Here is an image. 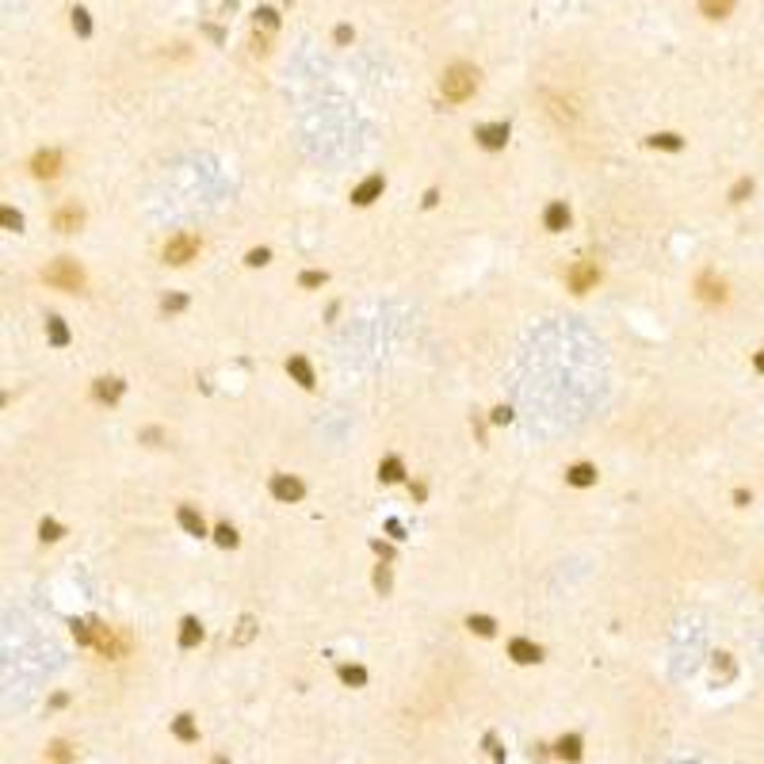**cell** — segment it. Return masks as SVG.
<instances>
[{
	"instance_id": "6da1fadb",
	"label": "cell",
	"mask_w": 764,
	"mask_h": 764,
	"mask_svg": "<svg viewBox=\"0 0 764 764\" xmlns=\"http://www.w3.org/2000/svg\"><path fill=\"white\" fill-rule=\"evenodd\" d=\"M440 92H443V100H451V103H462V100H470V96L478 92V69L474 65H451V69L440 77Z\"/></svg>"
},
{
	"instance_id": "7a4b0ae2",
	"label": "cell",
	"mask_w": 764,
	"mask_h": 764,
	"mask_svg": "<svg viewBox=\"0 0 764 764\" xmlns=\"http://www.w3.org/2000/svg\"><path fill=\"white\" fill-rule=\"evenodd\" d=\"M43 279L50 283V287H58V291H80L85 287V272H80V264L69 260V256L54 260V264L43 272Z\"/></svg>"
},
{
	"instance_id": "3957f363",
	"label": "cell",
	"mask_w": 764,
	"mask_h": 764,
	"mask_svg": "<svg viewBox=\"0 0 764 764\" xmlns=\"http://www.w3.org/2000/svg\"><path fill=\"white\" fill-rule=\"evenodd\" d=\"M199 253V237L195 233H176L172 241L165 245V264H188Z\"/></svg>"
},
{
	"instance_id": "277c9868",
	"label": "cell",
	"mask_w": 764,
	"mask_h": 764,
	"mask_svg": "<svg viewBox=\"0 0 764 764\" xmlns=\"http://www.w3.org/2000/svg\"><path fill=\"white\" fill-rule=\"evenodd\" d=\"M96 649H100L103 657H123L130 649V635H123V631H115V627H103V623H100V631H96Z\"/></svg>"
},
{
	"instance_id": "5b68a950",
	"label": "cell",
	"mask_w": 764,
	"mask_h": 764,
	"mask_svg": "<svg viewBox=\"0 0 764 764\" xmlns=\"http://www.w3.org/2000/svg\"><path fill=\"white\" fill-rule=\"evenodd\" d=\"M596 283H600V267L592 264V260H581V264L570 267V291H577V295L592 291Z\"/></svg>"
},
{
	"instance_id": "8992f818",
	"label": "cell",
	"mask_w": 764,
	"mask_h": 764,
	"mask_svg": "<svg viewBox=\"0 0 764 764\" xmlns=\"http://www.w3.org/2000/svg\"><path fill=\"white\" fill-rule=\"evenodd\" d=\"M31 172H35L38 180H54V176L61 172V153H58V149L35 153V161H31Z\"/></svg>"
},
{
	"instance_id": "52a82bcc",
	"label": "cell",
	"mask_w": 764,
	"mask_h": 764,
	"mask_svg": "<svg viewBox=\"0 0 764 764\" xmlns=\"http://www.w3.org/2000/svg\"><path fill=\"white\" fill-rule=\"evenodd\" d=\"M80 222H85V210H80L77 203H61V207L54 210V230H61V233L80 230Z\"/></svg>"
},
{
	"instance_id": "ba28073f",
	"label": "cell",
	"mask_w": 764,
	"mask_h": 764,
	"mask_svg": "<svg viewBox=\"0 0 764 764\" xmlns=\"http://www.w3.org/2000/svg\"><path fill=\"white\" fill-rule=\"evenodd\" d=\"M696 291H700L703 302H722V298H726V283H722L714 272H703L700 279H696Z\"/></svg>"
},
{
	"instance_id": "9c48e42d",
	"label": "cell",
	"mask_w": 764,
	"mask_h": 764,
	"mask_svg": "<svg viewBox=\"0 0 764 764\" xmlns=\"http://www.w3.org/2000/svg\"><path fill=\"white\" fill-rule=\"evenodd\" d=\"M478 142H482L485 149H505L508 126H505V123H485V126H478Z\"/></svg>"
},
{
	"instance_id": "30bf717a",
	"label": "cell",
	"mask_w": 764,
	"mask_h": 764,
	"mask_svg": "<svg viewBox=\"0 0 764 764\" xmlns=\"http://www.w3.org/2000/svg\"><path fill=\"white\" fill-rule=\"evenodd\" d=\"M272 493L291 505V501L302 497V482H298V478H291V474H275V478H272Z\"/></svg>"
},
{
	"instance_id": "8fae6325",
	"label": "cell",
	"mask_w": 764,
	"mask_h": 764,
	"mask_svg": "<svg viewBox=\"0 0 764 764\" xmlns=\"http://www.w3.org/2000/svg\"><path fill=\"white\" fill-rule=\"evenodd\" d=\"M382 188H386V180H382V176H367V180H363L360 188L352 191V203H355V207H367V203H375L379 195H382Z\"/></svg>"
},
{
	"instance_id": "7c38bea8",
	"label": "cell",
	"mask_w": 764,
	"mask_h": 764,
	"mask_svg": "<svg viewBox=\"0 0 764 764\" xmlns=\"http://www.w3.org/2000/svg\"><path fill=\"white\" fill-rule=\"evenodd\" d=\"M508 657H512V661H520V665H535L543 654H539V646H535V642L512 638V642H508Z\"/></svg>"
},
{
	"instance_id": "4fadbf2b",
	"label": "cell",
	"mask_w": 764,
	"mask_h": 764,
	"mask_svg": "<svg viewBox=\"0 0 764 764\" xmlns=\"http://www.w3.org/2000/svg\"><path fill=\"white\" fill-rule=\"evenodd\" d=\"M543 226H547L550 233L566 230V226H570V207H566V203H550V207L543 210Z\"/></svg>"
},
{
	"instance_id": "5bb4252c",
	"label": "cell",
	"mask_w": 764,
	"mask_h": 764,
	"mask_svg": "<svg viewBox=\"0 0 764 764\" xmlns=\"http://www.w3.org/2000/svg\"><path fill=\"white\" fill-rule=\"evenodd\" d=\"M566 482L577 485V490H585V485L596 482V467H589V462H577V467L566 470Z\"/></svg>"
},
{
	"instance_id": "9a60e30c",
	"label": "cell",
	"mask_w": 764,
	"mask_h": 764,
	"mask_svg": "<svg viewBox=\"0 0 764 764\" xmlns=\"http://www.w3.org/2000/svg\"><path fill=\"white\" fill-rule=\"evenodd\" d=\"M176 520H180V527H184L188 535H207V524H203V516H199L191 505H184L180 512H176Z\"/></svg>"
},
{
	"instance_id": "2e32d148",
	"label": "cell",
	"mask_w": 764,
	"mask_h": 764,
	"mask_svg": "<svg viewBox=\"0 0 764 764\" xmlns=\"http://www.w3.org/2000/svg\"><path fill=\"white\" fill-rule=\"evenodd\" d=\"M287 371L295 375V382H298V386H306V390L314 386V367L302 360V355H291V360H287Z\"/></svg>"
},
{
	"instance_id": "e0dca14e",
	"label": "cell",
	"mask_w": 764,
	"mask_h": 764,
	"mask_svg": "<svg viewBox=\"0 0 764 764\" xmlns=\"http://www.w3.org/2000/svg\"><path fill=\"white\" fill-rule=\"evenodd\" d=\"M554 753H558V757H562V761H581V737H577V734H566V737H558Z\"/></svg>"
},
{
	"instance_id": "ac0fdd59",
	"label": "cell",
	"mask_w": 764,
	"mask_h": 764,
	"mask_svg": "<svg viewBox=\"0 0 764 764\" xmlns=\"http://www.w3.org/2000/svg\"><path fill=\"white\" fill-rule=\"evenodd\" d=\"M700 12L707 20H726L734 12V0H700Z\"/></svg>"
},
{
	"instance_id": "d6986e66",
	"label": "cell",
	"mask_w": 764,
	"mask_h": 764,
	"mask_svg": "<svg viewBox=\"0 0 764 764\" xmlns=\"http://www.w3.org/2000/svg\"><path fill=\"white\" fill-rule=\"evenodd\" d=\"M92 394L100 397V402H119V397H123V382L119 379H100Z\"/></svg>"
},
{
	"instance_id": "ffe728a7",
	"label": "cell",
	"mask_w": 764,
	"mask_h": 764,
	"mask_svg": "<svg viewBox=\"0 0 764 764\" xmlns=\"http://www.w3.org/2000/svg\"><path fill=\"white\" fill-rule=\"evenodd\" d=\"M402 474H405V467H402V459H397V455H390V459H382L379 462V478L382 482H402Z\"/></svg>"
},
{
	"instance_id": "44dd1931",
	"label": "cell",
	"mask_w": 764,
	"mask_h": 764,
	"mask_svg": "<svg viewBox=\"0 0 764 764\" xmlns=\"http://www.w3.org/2000/svg\"><path fill=\"white\" fill-rule=\"evenodd\" d=\"M199 638H203V627H199V619H191V615H188V619L180 623V646H184V649H191V646H195V642H199Z\"/></svg>"
},
{
	"instance_id": "7402d4cb",
	"label": "cell",
	"mask_w": 764,
	"mask_h": 764,
	"mask_svg": "<svg viewBox=\"0 0 764 764\" xmlns=\"http://www.w3.org/2000/svg\"><path fill=\"white\" fill-rule=\"evenodd\" d=\"M467 627L474 631L478 638H493V635H497V623H493L490 615H470V619H467Z\"/></svg>"
},
{
	"instance_id": "603a6c76",
	"label": "cell",
	"mask_w": 764,
	"mask_h": 764,
	"mask_svg": "<svg viewBox=\"0 0 764 764\" xmlns=\"http://www.w3.org/2000/svg\"><path fill=\"white\" fill-rule=\"evenodd\" d=\"M46 337H50L54 348H65V344H69V329H65V321L50 318V321H46Z\"/></svg>"
},
{
	"instance_id": "cb8c5ba5",
	"label": "cell",
	"mask_w": 764,
	"mask_h": 764,
	"mask_svg": "<svg viewBox=\"0 0 764 764\" xmlns=\"http://www.w3.org/2000/svg\"><path fill=\"white\" fill-rule=\"evenodd\" d=\"M253 635H256V619L253 615H241V623H237V631H233V646H245V642H253Z\"/></svg>"
},
{
	"instance_id": "d4e9b609",
	"label": "cell",
	"mask_w": 764,
	"mask_h": 764,
	"mask_svg": "<svg viewBox=\"0 0 764 764\" xmlns=\"http://www.w3.org/2000/svg\"><path fill=\"white\" fill-rule=\"evenodd\" d=\"M172 734L180 737V742H195V737H199V730H195L191 714H176V722H172Z\"/></svg>"
},
{
	"instance_id": "484cf974",
	"label": "cell",
	"mask_w": 764,
	"mask_h": 764,
	"mask_svg": "<svg viewBox=\"0 0 764 764\" xmlns=\"http://www.w3.org/2000/svg\"><path fill=\"white\" fill-rule=\"evenodd\" d=\"M340 680L352 688H363L367 684V669H360V665H340Z\"/></svg>"
},
{
	"instance_id": "4316f807",
	"label": "cell",
	"mask_w": 764,
	"mask_h": 764,
	"mask_svg": "<svg viewBox=\"0 0 764 764\" xmlns=\"http://www.w3.org/2000/svg\"><path fill=\"white\" fill-rule=\"evenodd\" d=\"M649 145H654V149H669V153H677L684 142H680L677 134H654V138H649Z\"/></svg>"
},
{
	"instance_id": "83f0119b",
	"label": "cell",
	"mask_w": 764,
	"mask_h": 764,
	"mask_svg": "<svg viewBox=\"0 0 764 764\" xmlns=\"http://www.w3.org/2000/svg\"><path fill=\"white\" fill-rule=\"evenodd\" d=\"M73 31H77L80 38H88V35H92V20H88V12H85V8H77V12H73Z\"/></svg>"
},
{
	"instance_id": "f1b7e54d",
	"label": "cell",
	"mask_w": 764,
	"mask_h": 764,
	"mask_svg": "<svg viewBox=\"0 0 764 764\" xmlns=\"http://www.w3.org/2000/svg\"><path fill=\"white\" fill-rule=\"evenodd\" d=\"M214 539H218V547H237V531H233L230 524H218L214 527Z\"/></svg>"
},
{
	"instance_id": "f546056e",
	"label": "cell",
	"mask_w": 764,
	"mask_h": 764,
	"mask_svg": "<svg viewBox=\"0 0 764 764\" xmlns=\"http://www.w3.org/2000/svg\"><path fill=\"white\" fill-rule=\"evenodd\" d=\"M256 27H264V31H275V27H279V15H275V8H260V12H256Z\"/></svg>"
},
{
	"instance_id": "4dcf8cb0",
	"label": "cell",
	"mask_w": 764,
	"mask_h": 764,
	"mask_svg": "<svg viewBox=\"0 0 764 764\" xmlns=\"http://www.w3.org/2000/svg\"><path fill=\"white\" fill-rule=\"evenodd\" d=\"M0 222H4V230H15V233L23 230V218H20V210H12V207H4V210H0Z\"/></svg>"
},
{
	"instance_id": "1f68e13d",
	"label": "cell",
	"mask_w": 764,
	"mask_h": 764,
	"mask_svg": "<svg viewBox=\"0 0 764 764\" xmlns=\"http://www.w3.org/2000/svg\"><path fill=\"white\" fill-rule=\"evenodd\" d=\"M38 535H43L46 543L61 539V524H58V520H43V524H38Z\"/></svg>"
},
{
	"instance_id": "d6a6232c",
	"label": "cell",
	"mask_w": 764,
	"mask_h": 764,
	"mask_svg": "<svg viewBox=\"0 0 764 764\" xmlns=\"http://www.w3.org/2000/svg\"><path fill=\"white\" fill-rule=\"evenodd\" d=\"M50 761H54V764H69V761H73L69 745H65V742H54V745H50Z\"/></svg>"
},
{
	"instance_id": "836d02e7",
	"label": "cell",
	"mask_w": 764,
	"mask_h": 764,
	"mask_svg": "<svg viewBox=\"0 0 764 764\" xmlns=\"http://www.w3.org/2000/svg\"><path fill=\"white\" fill-rule=\"evenodd\" d=\"M267 260H272V253H267V249H249L245 264H249V267H264Z\"/></svg>"
},
{
	"instance_id": "e575fe53",
	"label": "cell",
	"mask_w": 764,
	"mask_h": 764,
	"mask_svg": "<svg viewBox=\"0 0 764 764\" xmlns=\"http://www.w3.org/2000/svg\"><path fill=\"white\" fill-rule=\"evenodd\" d=\"M161 306H165V314H180L184 306H188V298H184V295H165V302H161Z\"/></svg>"
},
{
	"instance_id": "d590c367",
	"label": "cell",
	"mask_w": 764,
	"mask_h": 764,
	"mask_svg": "<svg viewBox=\"0 0 764 764\" xmlns=\"http://www.w3.org/2000/svg\"><path fill=\"white\" fill-rule=\"evenodd\" d=\"M749 191H753V180H737L734 188H730V203H742Z\"/></svg>"
},
{
	"instance_id": "8d00e7d4",
	"label": "cell",
	"mask_w": 764,
	"mask_h": 764,
	"mask_svg": "<svg viewBox=\"0 0 764 764\" xmlns=\"http://www.w3.org/2000/svg\"><path fill=\"white\" fill-rule=\"evenodd\" d=\"M298 283H302V287H321L325 272H302V279H298Z\"/></svg>"
},
{
	"instance_id": "74e56055",
	"label": "cell",
	"mask_w": 764,
	"mask_h": 764,
	"mask_svg": "<svg viewBox=\"0 0 764 764\" xmlns=\"http://www.w3.org/2000/svg\"><path fill=\"white\" fill-rule=\"evenodd\" d=\"M375 585H379L382 592L390 589V570H386V566H379V573H375Z\"/></svg>"
},
{
	"instance_id": "f35d334b",
	"label": "cell",
	"mask_w": 764,
	"mask_h": 764,
	"mask_svg": "<svg viewBox=\"0 0 764 764\" xmlns=\"http://www.w3.org/2000/svg\"><path fill=\"white\" fill-rule=\"evenodd\" d=\"M337 43H340V46L352 43V27H348V23H340V27H337Z\"/></svg>"
},
{
	"instance_id": "ab89813d",
	"label": "cell",
	"mask_w": 764,
	"mask_h": 764,
	"mask_svg": "<svg viewBox=\"0 0 764 764\" xmlns=\"http://www.w3.org/2000/svg\"><path fill=\"white\" fill-rule=\"evenodd\" d=\"M512 420V413L505 409V405H501V409H493V425H508Z\"/></svg>"
},
{
	"instance_id": "60d3db41",
	"label": "cell",
	"mask_w": 764,
	"mask_h": 764,
	"mask_svg": "<svg viewBox=\"0 0 764 764\" xmlns=\"http://www.w3.org/2000/svg\"><path fill=\"white\" fill-rule=\"evenodd\" d=\"M386 531L394 535V539H402V524H397V520H390V524H386Z\"/></svg>"
},
{
	"instance_id": "b9f144b4",
	"label": "cell",
	"mask_w": 764,
	"mask_h": 764,
	"mask_svg": "<svg viewBox=\"0 0 764 764\" xmlns=\"http://www.w3.org/2000/svg\"><path fill=\"white\" fill-rule=\"evenodd\" d=\"M753 363H757V371H764V348H761V355H757Z\"/></svg>"
},
{
	"instance_id": "7bdbcfd3",
	"label": "cell",
	"mask_w": 764,
	"mask_h": 764,
	"mask_svg": "<svg viewBox=\"0 0 764 764\" xmlns=\"http://www.w3.org/2000/svg\"><path fill=\"white\" fill-rule=\"evenodd\" d=\"M210 764H230V761H226V757H214V761H210Z\"/></svg>"
}]
</instances>
